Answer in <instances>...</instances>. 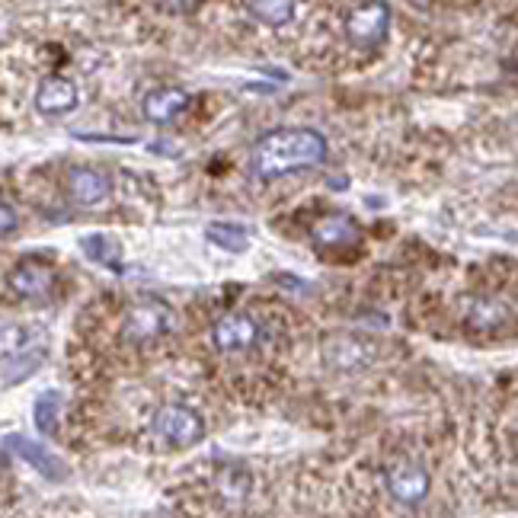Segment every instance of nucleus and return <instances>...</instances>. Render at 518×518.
Wrapping results in <instances>:
<instances>
[{
  "mask_svg": "<svg viewBox=\"0 0 518 518\" xmlns=\"http://www.w3.org/2000/svg\"><path fill=\"white\" fill-rule=\"evenodd\" d=\"M311 240L317 247H333V250H343V247H355L362 240L359 224H355L349 215H323L311 224Z\"/></svg>",
  "mask_w": 518,
  "mask_h": 518,
  "instance_id": "obj_10",
  "label": "nucleus"
},
{
  "mask_svg": "<svg viewBox=\"0 0 518 518\" xmlns=\"http://www.w3.org/2000/svg\"><path fill=\"white\" fill-rule=\"evenodd\" d=\"M154 435L170 448H192L205 439V423L196 410L183 407V403H167L151 419Z\"/></svg>",
  "mask_w": 518,
  "mask_h": 518,
  "instance_id": "obj_2",
  "label": "nucleus"
},
{
  "mask_svg": "<svg viewBox=\"0 0 518 518\" xmlns=\"http://www.w3.org/2000/svg\"><path fill=\"white\" fill-rule=\"evenodd\" d=\"M36 112L42 116H68L80 106V93H77V84L68 77H42V84L36 87Z\"/></svg>",
  "mask_w": 518,
  "mask_h": 518,
  "instance_id": "obj_8",
  "label": "nucleus"
},
{
  "mask_svg": "<svg viewBox=\"0 0 518 518\" xmlns=\"http://www.w3.org/2000/svg\"><path fill=\"white\" fill-rule=\"evenodd\" d=\"M167 330H173V311L170 304L148 298V301H135L122 317V339L125 343H154Z\"/></svg>",
  "mask_w": 518,
  "mask_h": 518,
  "instance_id": "obj_3",
  "label": "nucleus"
},
{
  "mask_svg": "<svg viewBox=\"0 0 518 518\" xmlns=\"http://www.w3.org/2000/svg\"><path fill=\"white\" fill-rule=\"evenodd\" d=\"M247 10L263 26L279 29L288 26L291 16H295V0H247Z\"/></svg>",
  "mask_w": 518,
  "mask_h": 518,
  "instance_id": "obj_15",
  "label": "nucleus"
},
{
  "mask_svg": "<svg viewBox=\"0 0 518 518\" xmlns=\"http://www.w3.org/2000/svg\"><path fill=\"white\" fill-rule=\"evenodd\" d=\"M212 339L221 352H244L253 349L256 339H259V323L244 314V311H234V314H224L215 327H212Z\"/></svg>",
  "mask_w": 518,
  "mask_h": 518,
  "instance_id": "obj_7",
  "label": "nucleus"
},
{
  "mask_svg": "<svg viewBox=\"0 0 518 518\" xmlns=\"http://www.w3.org/2000/svg\"><path fill=\"white\" fill-rule=\"evenodd\" d=\"M186 106H189V93L186 90H180V87H160V90H151L148 96H144L141 112H144V119H148V122L167 125L176 116H183Z\"/></svg>",
  "mask_w": 518,
  "mask_h": 518,
  "instance_id": "obj_11",
  "label": "nucleus"
},
{
  "mask_svg": "<svg viewBox=\"0 0 518 518\" xmlns=\"http://www.w3.org/2000/svg\"><path fill=\"white\" fill-rule=\"evenodd\" d=\"M7 285L20 298H45L48 291L55 288V272L48 269L45 263H39V259L26 256V259H20V263L10 269Z\"/></svg>",
  "mask_w": 518,
  "mask_h": 518,
  "instance_id": "obj_9",
  "label": "nucleus"
},
{
  "mask_svg": "<svg viewBox=\"0 0 518 518\" xmlns=\"http://www.w3.org/2000/svg\"><path fill=\"white\" fill-rule=\"evenodd\" d=\"M205 237L212 240L215 247L228 250V253H244L250 247V237L244 228H237V224H212V228L205 231Z\"/></svg>",
  "mask_w": 518,
  "mask_h": 518,
  "instance_id": "obj_17",
  "label": "nucleus"
},
{
  "mask_svg": "<svg viewBox=\"0 0 518 518\" xmlns=\"http://www.w3.org/2000/svg\"><path fill=\"white\" fill-rule=\"evenodd\" d=\"M384 483H387V493L403 506H419L429 496V471L419 464H410V461L387 467Z\"/></svg>",
  "mask_w": 518,
  "mask_h": 518,
  "instance_id": "obj_6",
  "label": "nucleus"
},
{
  "mask_svg": "<svg viewBox=\"0 0 518 518\" xmlns=\"http://www.w3.org/2000/svg\"><path fill=\"white\" fill-rule=\"evenodd\" d=\"M109 176L103 170H93V167H74L68 173V196L77 205H100L109 196Z\"/></svg>",
  "mask_w": 518,
  "mask_h": 518,
  "instance_id": "obj_12",
  "label": "nucleus"
},
{
  "mask_svg": "<svg viewBox=\"0 0 518 518\" xmlns=\"http://www.w3.org/2000/svg\"><path fill=\"white\" fill-rule=\"evenodd\" d=\"M512 323V307L503 298H493V295H480L467 304V327L474 330H499Z\"/></svg>",
  "mask_w": 518,
  "mask_h": 518,
  "instance_id": "obj_14",
  "label": "nucleus"
},
{
  "mask_svg": "<svg viewBox=\"0 0 518 518\" xmlns=\"http://www.w3.org/2000/svg\"><path fill=\"white\" fill-rule=\"evenodd\" d=\"M80 247H84V253L93 259V263H103L112 272H122V247H119V240H112L109 234L84 237L80 240Z\"/></svg>",
  "mask_w": 518,
  "mask_h": 518,
  "instance_id": "obj_16",
  "label": "nucleus"
},
{
  "mask_svg": "<svg viewBox=\"0 0 518 518\" xmlns=\"http://www.w3.org/2000/svg\"><path fill=\"white\" fill-rule=\"evenodd\" d=\"M58 410H61V397H58V391H45V394L36 400V426H39L45 435H55V429H58Z\"/></svg>",
  "mask_w": 518,
  "mask_h": 518,
  "instance_id": "obj_19",
  "label": "nucleus"
},
{
  "mask_svg": "<svg viewBox=\"0 0 518 518\" xmlns=\"http://www.w3.org/2000/svg\"><path fill=\"white\" fill-rule=\"evenodd\" d=\"M4 445L7 448H13V455H20L23 461H29L32 467H36V471L42 474V477H48V480H64L68 477V467H64L58 458H52L48 455V451L42 448V445H36V442H29L26 435H7L4 439Z\"/></svg>",
  "mask_w": 518,
  "mask_h": 518,
  "instance_id": "obj_13",
  "label": "nucleus"
},
{
  "mask_svg": "<svg viewBox=\"0 0 518 518\" xmlns=\"http://www.w3.org/2000/svg\"><path fill=\"white\" fill-rule=\"evenodd\" d=\"M327 157V138L314 128H275L253 144V173L259 180H279Z\"/></svg>",
  "mask_w": 518,
  "mask_h": 518,
  "instance_id": "obj_1",
  "label": "nucleus"
},
{
  "mask_svg": "<svg viewBox=\"0 0 518 518\" xmlns=\"http://www.w3.org/2000/svg\"><path fill=\"white\" fill-rule=\"evenodd\" d=\"M16 221H20V218H16V212H13V208H10V205H4V202H0V234L13 231V228H16Z\"/></svg>",
  "mask_w": 518,
  "mask_h": 518,
  "instance_id": "obj_20",
  "label": "nucleus"
},
{
  "mask_svg": "<svg viewBox=\"0 0 518 518\" xmlns=\"http://www.w3.org/2000/svg\"><path fill=\"white\" fill-rule=\"evenodd\" d=\"M320 359L330 371L346 375V371H359V368L371 365V359H375V346H371L368 339H362L359 333H330L320 343Z\"/></svg>",
  "mask_w": 518,
  "mask_h": 518,
  "instance_id": "obj_4",
  "label": "nucleus"
},
{
  "mask_svg": "<svg viewBox=\"0 0 518 518\" xmlns=\"http://www.w3.org/2000/svg\"><path fill=\"white\" fill-rule=\"evenodd\" d=\"M29 349V330L20 327V323H7V327H0V362L7 359H16V355H23Z\"/></svg>",
  "mask_w": 518,
  "mask_h": 518,
  "instance_id": "obj_18",
  "label": "nucleus"
},
{
  "mask_svg": "<svg viewBox=\"0 0 518 518\" xmlns=\"http://www.w3.org/2000/svg\"><path fill=\"white\" fill-rule=\"evenodd\" d=\"M387 29H391V10H387L384 0H365L362 7H355L346 20V36L359 48H371L387 39Z\"/></svg>",
  "mask_w": 518,
  "mask_h": 518,
  "instance_id": "obj_5",
  "label": "nucleus"
}]
</instances>
